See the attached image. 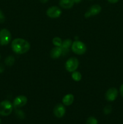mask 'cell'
<instances>
[{"label":"cell","mask_w":123,"mask_h":124,"mask_svg":"<svg viewBox=\"0 0 123 124\" xmlns=\"http://www.w3.org/2000/svg\"><path fill=\"white\" fill-rule=\"evenodd\" d=\"M74 100V96L72 94H67L63 98V104L65 106H69L73 103Z\"/></svg>","instance_id":"cell-14"},{"label":"cell","mask_w":123,"mask_h":124,"mask_svg":"<svg viewBox=\"0 0 123 124\" xmlns=\"http://www.w3.org/2000/svg\"><path fill=\"white\" fill-rule=\"evenodd\" d=\"M86 124H98V121L95 117L90 116L86 120Z\"/></svg>","instance_id":"cell-18"},{"label":"cell","mask_w":123,"mask_h":124,"mask_svg":"<svg viewBox=\"0 0 123 124\" xmlns=\"http://www.w3.org/2000/svg\"><path fill=\"white\" fill-rule=\"evenodd\" d=\"M72 40L69 39H65V41H63L62 46L60 47L62 50V54H66L69 52V49L72 46Z\"/></svg>","instance_id":"cell-12"},{"label":"cell","mask_w":123,"mask_h":124,"mask_svg":"<svg viewBox=\"0 0 123 124\" xmlns=\"http://www.w3.org/2000/svg\"><path fill=\"white\" fill-rule=\"evenodd\" d=\"M74 1V3H79L80 2H81V1H82V0H73Z\"/></svg>","instance_id":"cell-26"},{"label":"cell","mask_w":123,"mask_h":124,"mask_svg":"<svg viewBox=\"0 0 123 124\" xmlns=\"http://www.w3.org/2000/svg\"><path fill=\"white\" fill-rule=\"evenodd\" d=\"M118 94V92L116 88L112 87V88L107 90L106 94H105V98H106V100L108 101L112 102L114 101L116 99Z\"/></svg>","instance_id":"cell-9"},{"label":"cell","mask_w":123,"mask_h":124,"mask_svg":"<svg viewBox=\"0 0 123 124\" xmlns=\"http://www.w3.org/2000/svg\"><path fill=\"white\" fill-rule=\"evenodd\" d=\"M53 113L55 117H58V118H61L65 115L66 108L63 104H59L55 105V107L54 108Z\"/></svg>","instance_id":"cell-10"},{"label":"cell","mask_w":123,"mask_h":124,"mask_svg":"<svg viewBox=\"0 0 123 124\" xmlns=\"http://www.w3.org/2000/svg\"><path fill=\"white\" fill-rule=\"evenodd\" d=\"M71 49L75 54L78 55L84 54L86 52V45L80 41H75L74 42H72Z\"/></svg>","instance_id":"cell-3"},{"label":"cell","mask_w":123,"mask_h":124,"mask_svg":"<svg viewBox=\"0 0 123 124\" xmlns=\"http://www.w3.org/2000/svg\"><path fill=\"white\" fill-rule=\"evenodd\" d=\"M13 109V104L9 101L5 100L0 102V115L1 116H8L12 113Z\"/></svg>","instance_id":"cell-2"},{"label":"cell","mask_w":123,"mask_h":124,"mask_svg":"<svg viewBox=\"0 0 123 124\" xmlns=\"http://www.w3.org/2000/svg\"><path fill=\"white\" fill-rule=\"evenodd\" d=\"M62 54V50L60 47H55L52 48L50 52V56L53 59H57Z\"/></svg>","instance_id":"cell-11"},{"label":"cell","mask_w":123,"mask_h":124,"mask_svg":"<svg viewBox=\"0 0 123 124\" xmlns=\"http://www.w3.org/2000/svg\"><path fill=\"white\" fill-rule=\"evenodd\" d=\"M78 65H79V61L78 59L72 57L66 61V64H65V68L68 72L72 73L77 70Z\"/></svg>","instance_id":"cell-5"},{"label":"cell","mask_w":123,"mask_h":124,"mask_svg":"<svg viewBox=\"0 0 123 124\" xmlns=\"http://www.w3.org/2000/svg\"><path fill=\"white\" fill-rule=\"evenodd\" d=\"M112 106L110 105H108L104 108V110H103L104 113L106 115H109V114L112 112Z\"/></svg>","instance_id":"cell-19"},{"label":"cell","mask_w":123,"mask_h":124,"mask_svg":"<svg viewBox=\"0 0 123 124\" xmlns=\"http://www.w3.org/2000/svg\"><path fill=\"white\" fill-rule=\"evenodd\" d=\"M71 76H72V79L76 82H78L82 79V74L79 71H77L76 70L72 73Z\"/></svg>","instance_id":"cell-15"},{"label":"cell","mask_w":123,"mask_h":124,"mask_svg":"<svg viewBox=\"0 0 123 124\" xmlns=\"http://www.w3.org/2000/svg\"><path fill=\"white\" fill-rule=\"evenodd\" d=\"M0 58H1V55H0Z\"/></svg>","instance_id":"cell-28"},{"label":"cell","mask_w":123,"mask_h":124,"mask_svg":"<svg viewBox=\"0 0 123 124\" xmlns=\"http://www.w3.org/2000/svg\"><path fill=\"white\" fill-rule=\"evenodd\" d=\"M46 13H47V15L49 18H57L61 15L62 10L59 7L51 6L48 8Z\"/></svg>","instance_id":"cell-6"},{"label":"cell","mask_w":123,"mask_h":124,"mask_svg":"<svg viewBox=\"0 0 123 124\" xmlns=\"http://www.w3.org/2000/svg\"><path fill=\"white\" fill-rule=\"evenodd\" d=\"M12 50L16 54L27 53L30 48V44L27 40L22 38H16L12 42Z\"/></svg>","instance_id":"cell-1"},{"label":"cell","mask_w":123,"mask_h":124,"mask_svg":"<svg viewBox=\"0 0 123 124\" xmlns=\"http://www.w3.org/2000/svg\"><path fill=\"white\" fill-rule=\"evenodd\" d=\"M5 16L4 15L3 12H2V10H0V23L1 24H2V23H3L5 21Z\"/></svg>","instance_id":"cell-21"},{"label":"cell","mask_w":123,"mask_h":124,"mask_svg":"<svg viewBox=\"0 0 123 124\" xmlns=\"http://www.w3.org/2000/svg\"><path fill=\"white\" fill-rule=\"evenodd\" d=\"M12 39V35L8 30L3 29L0 30V44L6 46L8 44Z\"/></svg>","instance_id":"cell-4"},{"label":"cell","mask_w":123,"mask_h":124,"mask_svg":"<svg viewBox=\"0 0 123 124\" xmlns=\"http://www.w3.org/2000/svg\"><path fill=\"white\" fill-rule=\"evenodd\" d=\"M119 92H120V94L121 95V96L123 98V84H122L121 85L120 88H119Z\"/></svg>","instance_id":"cell-22"},{"label":"cell","mask_w":123,"mask_h":124,"mask_svg":"<svg viewBox=\"0 0 123 124\" xmlns=\"http://www.w3.org/2000/svg\"><path fill=\"white\" fill-rule=\"evenodd\" d=\"M101 7L98 4H95L92 6L89 9L87 10V12L84 13V17L86 18H89L92 16L97 15L98 14L101 12Z\"/></svg>","instance_id":"cell-7"},{"label":"cell","mask_w":123,"mask_h":124,"mask_svg":"<svg viewBox=\"0 0 123 124\" xmlns=\"http://www.w3.org/2000/svg\"><path fill=\"white\" fill-rule=\"evenodd\" d=\"M119 1V0H107V1H108L109 3H111V4L117 3V2H118Z\"/></svg>","instance_id":"cell-23"},{"label":"cell","mask_w":123,"mask_h":124,"mask_svg":"<svg viewBox=\"0 0 123 124\" xmlns=\"http://www.w3.org/2000/svg\"><path fill=\"white\" fill-rule=\"evenodd\" d=\"M14 62V58L12 56H8L5 59V63L7 66H12Z\"/></svg>","instance_id":"cell-17"},{"label":"cell","mask_w":123,"mask_h":124,"mask_svg":"<svg viewBox=\"0 0 123 124\" xmlns=\"http://www.w3.org/2000/svg\"><path fill=\"white\" fill-rule=\"evenodd\" d=\"M28 99L25 96L19 95L17 96L13 101V107L15 108L22 107L27 103Z\"/></svg>","instance_id":"cell-8"},{"label":"cell","mask_w":123,"mask_h":124,"mask_svg":"<svg viewBox=\"0 0 123 124\" xmlns=\"http://www.w3.org/2000/svg\"><path fill=\"white\" fill-rule=\"evenodd\" d=\"M74 4L73 0H60L59 1V5L60 7L65 9L71 8L74 6Z\"/></svg>","instance_id":"cell-13"},{"label":"cell","mask_w":123,"mask_h":124,"mask_svg":"<svg viewBox=\"0 0 123 124\" xmlns=\"http://www.w3.org/2000/svg\"><path fill=\"white\" fill-rule=\"evenodd\" d=\"M53 44L56 47H61L62 44V40L59 37H54L52 40Z\"/></svg>","instance_id":"cell-16"},{"label":"cell","mask_w":123,"mask_h":124,"mask_svg":"<svg viewBox=\"0 0 123 124\" xmlns=\"http://www.w3.org/2000/svg\"><path fill=\"white\" fill-rule=\"evenodd\" d=\"M39 1H40V2H41V3L45 4V3H47V2H48L49 0H39Z\"/></svg>","instance_id":"cell-25"},{"label":"cell","mask_w":123,"mask_h":124,"mask_svg":"<svg viewBox=\"0 0 123 124\" xmlns=\"http://www.w3.org/2000/svg\"><path fill=\"white\" fill-rule=\"evenodd\" d=\"M16 115L17 116V117L19 119H23L25 117V114L21 110H16Z\"/></svg>","instance_id":"cell-20"},{"label":"cell","mask_w":123,"mask_h":124,"mask_svg":"<svg viewBox=\"0 0 123 124\" xmlns=\"http://www.w3.org/2000/svg\"><path fill=\"white\" fill-rule=\"evenodd\" d=\"M1 124V119H0V124Z\"/></svg>","instance_id":"cell-27"},{"label":"cell","mask_w":123,"mask_h":124,"mask_svg":"<svg viewBox=\"0 0 123 124\" xmlns=\"http://www.w3.org/2000/svg\"><path fill=\"white\" fill-rule=\"evenodd\" d=\"M4 70V68L3 65L2 64H0V73L3 72Z\"/></svg>","instance_id":"cell-24"}]
</instances>
